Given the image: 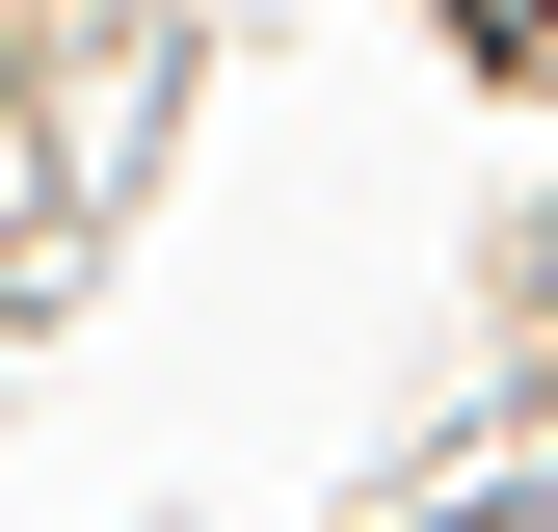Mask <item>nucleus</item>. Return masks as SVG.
I'll return each instance as SVG.
<instances>
[{
  "label": "nucleus",
  "instance_id": "1",
  "mask_svg": "<svg viewBox=\"0 0 558 532\" xmlns=\"http://www.w3.org/2000/svg\"><path fill=\"white\" fill-rule=\"evenodd\" d=\"M478 53H532V81H558V0H478Z\"/></svg>",
  "mask_w": 558,
  "mask_h": 532
}]
</instances>
